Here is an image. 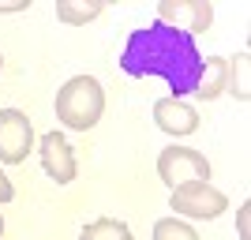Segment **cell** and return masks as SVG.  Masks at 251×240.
<instances>
[{
	"mask_svg": "<svg viewBox=\"0 0 251 240\" xmlns=\"http://www.w3.org/2000/svg\"><path fill=\"white\" fill-rule=\"evenodd\" d=\"M15 199V188H11V180H8V173L0 169V203H11Z\"/></svg>",
	"mask_w": 251,
	"mask_h": 240,
	"instance_id": "2e32d148",
	"label": "cell"
},
{
	"mask_svg": "<svg viewBox=\"0 0 251 240\" xmlns=\"http://www.w3.org/2000/svg\"><path fill=\"white\" fill-rule=\"evenodd\" d=\"M30 8V0H0V15H19Z\"/></svg>",
	"mask_w": 251,
	"mask_h": 240,
	"instance_id": "9a60e30c",
	"label": "cell"
},
{
	"mask_svg": "<svg viewBox=\"0 0 251 240\" xmlns=\"http://www.w3.org/2000/svg\"><path fill=\"white\" fill-rule=\"evenodd\" d=\"M52 109H56V120L68 132H90L105 113V90L94 75H72L56 90Z\"/></svg>",
	"mask_w": 251,
	"mask_h": 240,
	"instance_id": "7a4b0ae2",
	"label": "cell"
},
{
	"mask_svg": "<svg viewBox=\"0 0 251 240\" xmlns=\"http://www.w3.org/2000/svg\"><path fill=\"white\" fill-rule=\"evenodd\" d=\"M225 94H232L240 105L251 102V53L240 49L229 56V75H225Z\"/></svg>",
	"mask_w": 251,
	"mask_h": 240,
	"instance_id": "30bf717a",
	"label": "cell"
},
{
	"mask_svg": "<svg viewBox=\"0 0 251 240\" xmlns=\"http://www.w3.org/2000/svg\"><path fill=\"white\" fill-rule=\"evenodd\" d=\"M154 240H199V233L191 229L184 218H157L154 221Z\"/></svg>",
	"mask_w": 251,
	"mask_h": 240,
	"instance_id": "4fadbf2b",
	"label": "cell"
},
{
	"mask_svg": "<svg viewBox=\"0 0 251 240\" xmlns=\"http://www.w3.org/2000/svg\"><path fill=\"white\" fill-rule=\"evenodd\" d=\"M105 11V0H56V19L68 27H86Z\"/></svg>",
	"mask_w": 251,
	"mask_h": 240,
	"instance_id": "8fae6325",
	"label": "cell"
},
{
	"mask_svg": "<svg viewBox=\"0 0 251 240\" xmlns=\"http://www.w3.org/2000/svg\"><path fill=\"white\" fill-rule=\"evenodd\" d=\"M0 240H4V214H0Z\"/></svg>",
	"mask_w": 251,
	"mask_h": 240,
	"instance_id": "e0dca14e",
	"label": "cell"
},
{
	"mask_svg": "<svg viewBox=\"0 0 251 240\" xmlns=\"http://www.w3.org/2000/svg\"><path fill=\"white\" fill-rule=\"evenodd\" d=\"M154 120H157V128L173 139H188V135L199 132V113H195L188 102H180V98H157L154 102Z\"/></svg>",
	"mask_w": 251,
	"mask_h": 240,
	"instance_id": "ba28073f",
	"label": "cell"
},
{
	"mask_svg": "<svg viewBox=\"0 0 251 240\" xmlns=\"http://www.w3.org/2000/svg\"><path fill=\"white\" fill-rule=\"evenodd\" d=\"M169 210H176L173 218H188V221H214L229 210V195L221 188H214L210 180H188L173 188L169 195Z\"/></svg>",
	"mask_w": 251,
	"mask_h": 240,
	"instance_id": "3957f363",
	"label": "cell"
},
{
	"mask_svg": "<svg viewBox=\"0 0 251 240\" xmlns=\"http://www.w3.org/2000/svg\"><path fill=\"white\" fill-rule=\"evenodd\" d=\"M34 146H38V135H34L30 116L23 109H0V161L23 165Z\"/></svg>",
	"mask_w": 251,
	"mask_h": 240,
	"instance_id": "5b68a950",
	"label": "cell"
},
{
	"mask_svg": "<svg viewBox=\"0 0 251 240\" xmlns=\"http://www.w3.org/2000/svg\"><path fill=\"white\" fill-rule=\"evenodd\" d=\"M0 72H4V53H0Z\"/></svg>",
	"mask_w": 251,
	"mask_h": 240,
	"instance_id": "ac0fdd59",
	"label": "cell"
},
{
	"mask_svg": "<svg viewBox=\"0 0 251 240\" xmlns=\"http://www.w3.org/2000/svg\"><path fill=\"white\" fill-rule=\"evenodd\" d=\"M225 75H229V56H206L199 72V86H195V98L202 102H214V98L225 94Z\"/></svg>",
	"mask_w": 251,
	"mask_h": 240,
	"instance_id": "9c48e42d",
	"label": "cell"
},
{
	"mask_svg": "<svg viewBox=\"0 0 251 240\" xmlns=\"http://www.w3.org/2000/svg\"><path fill=\"white\" fill-rule=\"evenodd\" d=\"M120 68L127 75H135V79L161 75L169 83V90H173V98L184 102L199 86L202 53H199V45H195L191 34L154 19L150 27L131 30V38L124 42V53H120Z\"/></svg>",
	"mask_w": 251,
	"mask_h": 240,
	"instance_id": "6da1fadb",
	"label": "cell"
},
{
	"mask_svg": "<svg viewBox=\"0 0 251 240\" xmlns=\"http://www.w3.org/2000/svg\"><path fill=\"white\" fill-rule=\"evenodd\" d=\"M38 158H42L45 177L56 180V184H72L75 173H79V161H75L72 143L64 139V132H45L38 139Z\"/></svg>",
	"mask_w": 251,
	"mask_h": 240,
	"instance_id": "52a82bcc",
	"label": "cell"
},
{
	"mask_svg": "<svg viewBox=\"0 0 251 240\" xmlns=\"http://www.w3.org/2000/svg\"><path fill=\"white\" fill-rule=\"evenodd\" d=\"M157 23L180 27L184 34H206L214 27V4L210 0H161L157 4Z\"/></svg>",
	"mask_w": 251,
	"mask_h": 240,
	"instance_id": "8992f818",
	"label": "cell"
},
{
	"mask_svg": "<svg viewBox=\"0 0 251 240\" xmlns=\"http://www.w3.org/2000/svg\"><path fill=\"white\" fill-rule=\"evenodd\" d=\"M236 237L251 240V203H248V199H244L240 210H236Z\"/></svg>",
	"mask_w": 251,
	"mask_h": 240,
	"instance_id": "5bb4252c",
	"label": "cell"
},
{
	"mask_svg": "<svg viewBox=\"0 0 251 240\" xmlns=\"http://www.w3.org/2000/svg\"><path fill=\"white\" fill-rule=\"evenodd\" d=\"M79 240H135V237H131V225L120 218H94L83 225Z\"/></svg>",
	"mask_w": 251,
	"mask_h": 240,
	"instance_id": "7c38bea8",
	"label": "cell"
},
{
	"mask_svg": "<svg viewBox=\"0 0 251 240\" xmlns=\"http://www.w3.org/2000/svg\"><path fill=\"white\" fill-rule=\"evenodd\" d=\"M157 177L165 180L169 188H180V184H188V180H210L214 177V165H210L206 154H199L195 146L173 143L157 154Z\"/></svg>",
	"mask_w": 251,
	"mask_h": 240,
	"instance_id": "277c9868",
	"label": "cell"
}]
</instances>
